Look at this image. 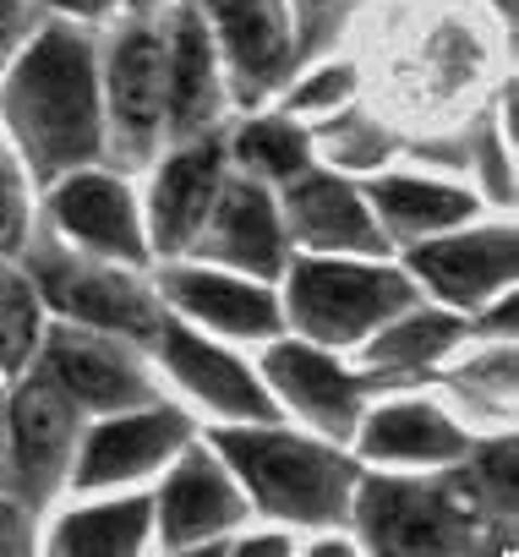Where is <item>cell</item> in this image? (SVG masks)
I'll return each instance as SVG.
<instances>
[{"label":"cell","instance_id":"1","mask_svg":"<svg viewBox=\"0 0 519 557\" xmlns=\"http://www.w3.org/2000/svg\"><path fill=\"white\" fill-rule=\"evenodd\" d=\"M12 121L34 143L39 164H72L88 159L99 143V110H94V72L88 50L66 34H45L34 55L23 61L12 83Z\"/></svg>","mask_w":519,"mask_h":557},{"label":"cell","instance_id":"2","mask_svg":"<svg viewBox=\"0 0 519 557\" xmlns=\"http://www.w3.org/2000/svg\"><path fill=\"white\" fill-rule=\"evenodd\" d=\"M219 448L240 465V475L257 486L269 508L296 513V519H334L345 508V465L291 443V437H219Z\"/></svg>","mask_w":519,"mask_h":557},{"label":"cell","instance_id":"3","mask_svg":"<svg viewBox=\"0 0 519 557\" xmlns=\"http://www.w3.org/2000/svg\"><path fill=\"white\" fill-rule=\"evenodd\" d=\"M394 307H405V278L399 273L339 268V262H307L296 273V312L329 345L356 339L372 318H383Z\"/></svg>","mask_w":519,"mask_h":557},{"label":"cell","instance_id":"4","mask_svg":"<svg viewBox=\"0 0 519 557\" xmlns=\"http://www.w3.org/2000/svg\"><path fill=\"white\" fill-rule=\"evenodd\" d=\"M367 530L388 552H443V546H454V524H448L443 503L416 492V486H399V481L367 486Z\"/></svg>","mask_w":519,"mask_h":557},{"label":"cell","instance_id":"5","mask_svg":"<svg viewBox=\"0 0 519 557\" xmlns=\"http://www.w3.org/2000/svg\"><path fill=\"white\" fill-rule=\"evenodd\" d=\"M45 290L61 312L72 318H94V323H110V329H132V334H148L153 318L143 307V296L132 285L110 273H88V268H45Z\"/></svg>","mask_w":519,"mask_h":557},{"label":"cell","instance_id":"6","mask_svg":"<svg viewBox=\"0 0 519 557\" xmlns=\"http://www.w3.org/2000/svg\"><path fill=\"white\" fill-rule=\"evenodd\" d=\"M416 268L432 278L443 296L475 301L481 290H492L497 278L514 268V240L508 235H470V240L427 246V251H416Z\"/></svg>","mask_w":519,"mask_h":557},{"label":"cell","instance_id":"7","mask_svg":"<svg viewBox=\"0 0 519 557\" xmlns=\"http://www.w3.org/2000/svg\"><path fill=\"white\" fill-rule=\"evenodd\" d=\"M213 12H219L224 45L246 77H274L285 66L291 34H285L280 0H213Z\"/></svg>","mask_w":519,"mask_h":557},{"label":"cell","instance_id":"8","mask_svg":"<svg viewBox=\"0 0 519 557\" xmlns=\"http://www.w3.org/2000/svg\"><path fill=\"white\" fill-rule=\"evenodd\" d=\"M61 219L66 230H77L83 240L104 246V251H121V257H143V240H137V224H132V202L115 181H99V175H83L61 191Z\"/></svg>","mask_w":519,"mask_h":557},{"label":"cell","instance_id":"9","mask_svg":"<svg viewBox=\"0 0 519 557\" xmlns=\"http://www.w3.org/2000/svg\"><path fill=\"white\" fill-rule=\"evenodd\" d=\"M181 437V416H132V421H115L94 437L88 459H83V481H121L143 465H153L170 443Z\"/></svg>","mask_w":519,"mask_h":557},{"label":"cell","instance_id":"10","mask_svg":"<svg viewBox=\"0 0 519 557\" xmlns=\"http://www.w3.org/2000/svg\"><path fill=\"white\" fill-rule=\"evenodd\" d=\"M269 372H274V383H280L301 410H312V416H318V421H329L334 432H345V426H350V399H356V388H350V377H345V372H334L323 356L285 345V350H274V356H269Z\"/></svg>","mask_w":519,"mask_h":557},{"label":"cell","instance_id":"11","mask_svg":"<svg viewBox=\"0 0 519 557\" xmlns=\"http://www.w3.org/2000/svg\"><path fill=\"white\" fill-rule=\"evenodd\" d=\"M240 508H235V492L219 481V470L208 459H191L170 492H164V535L170 541H191V535H208L219 524H230Z\"/></svg>","mask_w":519,"mask_h":557},{"label":"cell","instance_id":"12","mask_svg":"<svg viewBox=\"0 0 519 557\" xmlns=\"http://www.w3.org/2000/svg\"><path fill=\"white\" fill-rule=\"evenodd\" d=\"M170 361H175V372L197 388V394H208L219 410H240V416H269V399L251 388V377L235 367V361H224L219 350H208V345H197L191 334H170Z\"/></svg>","mask_w":519,"mask_h":557},{"label":"cell","instance_id":"13","mask_svg":"<svg viewBox=\"0 0 519 557\" xmlns=\"http://www.w3.org/2000/svg\"><path fill=\"white\" fill-rule=\"evenodd\" d=\"M175 296L197 312V318H208V323H219V329H230V334H269L274 329V301L263 296V290H246V285H230V278H213V273H181L175 278Z\"/></svg>","mask_w":519,"mask_h":557},{"label":"cell","instance_id":"14","mask_svg":"<svg viewBox=\"0 0 519 557\" xmlns=\"http://www.w3.org/2000/svg\"><path fill=\"white\" fill-rule=\"evenodd\" d=\"M213 175H219V159L202 148V153H186L164 170L159 181V197H153V224H159V240L164 246H181L186 230L202 219L208 208V191H213Z\"/></svg>","mask_w":519,"mask_h":557},{"label":"cell","instance_id":"15","mask_svg":"<svg viewBox=\"0 0 519 557\" xmlns=\"http://www.w3.org/2000/svg\"><path fill=\"white\" fill-rule=\"evenodd\" d=\"M159 99H164V50L159 39L137 34L115 55V110L132 132H148L159 121Z\"/></svg>","mask_w":519,"mask_h":557},{"label":"cell","instance_id":"16","mask_svg":"<svg viewBox=\"0 0 519 557\" xmlns=\"http://www.w3.org/2000/svg\"><path fill=\"white\" fill-rule=\"evenodd\" d=\"M12 421H17V459H23V470L28 475H45L55 465V454L66 448V432H72L66 399L55 388L34 383V388H23Z\"/></svg>","mask_w":519,"mask_h":557},{"label":"cell","instance_id":"17","mask_svg":"<svg viewBox=\"0 0 519 557\" xmlns=\"http://www.w3.org/2000/svg\"><path fill=\"white\" fill-rule=\"evenodd\" d=\"M367 448L394 459H448L459 454V432L432 410H388L367 426Z\"/></svg>","mask_w":519,"mask_h":557},{"label":"cell","instance_id":"18","mask_svg":"<svg viewBox=\"0 0 519 557\" xmlns=\"http://www.w3.org/2000/svg\"><path fill=\"white\" fill-rule=\"evenodd\" d=\"M296 213H301V230H307L312 240H323V246H372L367 213H361V202H356L339 181H312V186H301Z\"/></svg>","mask_w":519,"mask_h":557},{"label":"cell","instance_id":"19","mask_svg":"<svg viewBox=\"0 0 519 557\" xmlns=\"http://www.w3.org/2000/svg\"><path fill=\"white\" fill-rule=\"evenodd\" d=\"M55 377H61L77 399H99V405H126V399L143 394V383H137L121 361H110V356H99V350H88V345H72V339L55 345Z\"/></svg>","mask_w":519,"mask_h":557},{"label":"cell","instance_id":"20","mask_svg":"<svg viewBox=\"0 0 519 557\" xmlns=\"http://www.w3.org/2000/svg\"><path fill=\"white\" fill-rule=\"evenodd\" d=\"M224 246H230V257H240L251 268L280 262V230H274V213H269L263 191L230 186V197H224Z\"/></svg>","mask_w":519,"mask_h":557},{"label":"cell","instance_id":"21","mask_svg":"<svg viewBox=\"0 0 519 557\" xmlns=\"http://www.w3.org/2000/svg\"><path fill=\"white\" fill-rule=\"evenodd\" d=\"M148 524V503H115V508H94V513H77L61 524V552H88V557H104V552H132L137 535Z\"/></svg>","mask_w":519,"mask_h":557},{"label":"cell","instance_id":"22","mask_svg":"<svg viewBox=\"0 0 519 557\" xmlns=\"http://www.w3.org/2000/svg\"><path fill=\"white\" fill-rule=\"evenodd\" d=\"M378 202L405 219V224H454L470 213V197L465 191H448V186H427V181H383L378 186Z\"/></svg>","mask_w":519,"mask_h":557},{"label":"cell","instance_id":"23","mask_svg":"<svg viewBox=\"0 0 519 557\" xmlns=\"http://www.w3.org/2000/svg\"><path fill=\"white\" fill-rule=\"evenodd\" d=\"M170 99H175V115H181V121H197V115L208 110V45H202V28H197V23L181 28Z\"/></svg>","mask_w":519,"mask_h":557},{"label":"cell","instance_id":"24","mask_svg":"<svg viewBox=\"0 0 519 557\" xmlns=\"http://www.w3.org/2000/svg\"><path fill=\"white\" fill-rule=\"evenodd\" d=\"M454 339V323L448 318H410L399 323L388 339H378V356L383 361H427L432 350H443Z\"/></svg>","mask_w":519,"mask_h":557},{"label":"cell","instance_id":"25","mask_svg":"<svg viewBox=\"0 0 519 557\" xmlns=\"http://www.w3.org/2000/svg\"><path fill=\"white\" fill-rule=\"evenodd\" d=\"M246 153H251L257 164H269L274 175H291V170H301V159H307L301 137L285 132V126H251V132H246Z\"/></svg>","mask_w":519,"mask_h":557},{"label":"cell","instance_id":"26","mask_svg":"<svg viewBox=\"0 0 519 557\" xmlns=\"http://www.w3.org/2000/svg\"><path fill=\"white\" fill-rule=\"evenodd\" d=\"M28 345V301L17 290H0V367Z\"/></svg>","mask_w":519,"mask_h":557},{"label":"cell","instance_id":"27","mask_svg":"<svg viewBox=\"0 0 519 557\" xmlns=\"http://www.w3.org/2000/svg\"><path fill=\"white\" fill-rule=\"evenodd\" d=\"M17 224H23V213H17V191H12L7 164H0V246H12V240H17Z\"/></svg>","mask_w":519,"mask_h":557},{"label":"cell","instance_id":"28","mask_svg":"<svg viewBox=\"0 0 519 557\" xmlns=\"http://www.w3.org/2000/svg\"><path fill=\"white\" fill-rule=\"evenodd\" d=\"M345 83H350V77H345V72H334V77H323V83H312V88L301 94V104H329L334 94H345Z\"/></svg>","mask_w":519,"mask_h":557},{"label":"cell","instance_id":"29","mask_svg":"<svg viewBox=\"0 0 519 557\" xmlns=\"http://www.w3.org/2000/svg\"><path fill=\"white\" fill-rule=\"evenodd\" d=\"M23 535H17V513L12 508H0V552H17Z\"/></svg>","mask_w":519,"mask_h":557},{"label":"cell","instance_id":"30","mask_svg":"<svg viewBox=\"0 0 519 557\" xmlns=\"http://www.w3.org/2000/svg\"><path fill=\"white\" fill-rule=\"evenodd\" d=\"M61 7H72V12H99L104 0H61Z\"/></svg>","mask_w":519,"mask_h":557}]
</instances>
